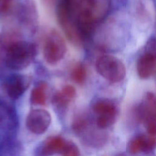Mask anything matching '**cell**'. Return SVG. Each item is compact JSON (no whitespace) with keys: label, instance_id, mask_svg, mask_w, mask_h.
<instances>
[{"label":"cell","instance_id":"obj_7","mask_svg":"<svg viewBox=\"0 0 156 156\" xmlns=\"http://www.w3.org/2000/svg\"><path fill=\"white\" fill-rule=\"evenodd\" d=\"M138 118L144 125L156 124V95L152 92H147L136 110Z\"/></svg>","mask_w":156,"mask_h":156},{"label":"cell","instance_id":"obj_9","mask_svg":"<svg viewBox=\"0 0 156 156\" xmlns=\"http://www.w3.org/2000/svg\"><path fill=\"white\" fill-rule=\"evenodd\" d=\"M5 88L11 98L17 99L22 95L26 88V79L21 75H12L5 81Z\"/></svg>","mask_w":156,"mask_h":156},{"label":"cell","instance_id":"obj_16","mask_svg":"<svg viewBox=\"0 0 156 156\" xmlns=\"http://www.w3.org/2000/svg\"><path fill=\"white\" fill-rule=\"evenodd\" d=\"M63 156H79V150L73 142H66L62 152Z\"/></svg>","mask_w":156,"mask_h":156},{"label":"cell","instance_id":"obj_10","mask_svg":"<svg viewBox=\"0 0 156 156\" xmlns=\"http://www.w3.org/2000/svg\"><path fill=\"white\" fill-rule=\"evenodd\" d=\"M66 143L61 136H50L46 140L42 145L39 152L40 155L51 156L56 153H62Z\"/></svg>","mask_w":156,"mask_h":156},{"label":"cell","instance_id":"obj_12","mask_svg":"<svg viewBox=\"0 0 156 156\" xmlns=\"http://www.w3.org/2000/svg\"><path fill=\"white\" fill-rule=\"evenodd\" d=\"M48 85L44 82L36 85L30 93V101L35 105H44L46 101V90Z\"/></svg>","mask_w":156,"mask_h":156},{"label":"cell","instance_id":"obj_17","mask_svg":"<svg viewBox=\"0 0 156 156\" xmlns=\"http://www.w3.org/2000/svg\"><path fill=\"white\" fill-rule=\"evenodd\" d=\"M85 124H86V122H85V121L83 119H78L77 120H76L74 122V125H73V128L75 131L80 132L85 128Z\"/></svg>","mask_w":156,"mask_h":156},{"label":"cell","instance_id":"obj_4","mask_svg":"<svg viewBox=\"0 0 156 156\" xmlns=\"http://www.w3.org/2000/svg\"><path fill=\"white\" fill-rule=\"evenodd\" d=\"M66 45L63 37L55 30H51L46 37L43 47V55L48 64L55 65L64 57Z\"/></svg>","mask_w":156,"mask_h":156},{"label":"cell","instance_id":"obj_11","mask_svg":"<svg viewBox=\"0 0 156 156\" xmlns=\"http://www.w3.org/2000/svg\"><path fill=\"white\" fill-rule=\"evenodd\" d=\"M93 110L98 116H116V105L108 99H100L96 101L93 105Z\"/></svg>","mask_w":156,"mask_h":156},{"label":"cell","instance_id":"obj_19","mask_svg":"<svg viewBox=\"0 0 156 156\" xmlns=\"http://www.w3.org/2000/svg\"><path fill=\"white\" fill-rule=\"evenodd\" d=\"M46 2H47V3H49V4H52V2H54V1H55V0H44Z\"/></svg>","mask_w":156,"mask_h":156},{"label":"cell","instance_id":"obj_14","mask_svg":"<svg viewBox=\"0 0 156 156\" xmlns=\"http://www.w3.org/2000/svg\"><path fill=\"white\" fill-rule=\"evenodd\" d=\"M72 101L67 95H66L62 90L56 93L52 98V102L57 107H66L68 104Z\"/></svg>","mask_w":156,"mask_h":156},{"label":"cell","instance_id":"obj_3","mask_svg":"<svg viewBox=\"0 0 156 156\" xmlns=\"http://www.w3.org/2000/svg\"><path fill=\"white\" fill-rule=\"evenodd\" d=\"M96 69L99 75L111 83H117L126 76V69L123 62L110 55H102L96 62Z\"/></svg>","mask_w":156,"mask_h":156},{"label":"cell","instance_id":"obj_18","mask_svg":"<svg viewBox=\"0 0 156 156\" xmlns=\"http://www.w3.org/2000/svg\"><path fill=\"white\" fill-rule=\"evenodd\" d=\"M0 1H1V8L2 10H4L7 9V8L9 7L10 3L11 2V1L12 0H0Z\"/></svg>","mask_w":156,"mask_h":156},{"label":"cell","instance_id":"obj_8","mask_svg":"<svg viewBox=\"0 0 156 156\" xmlns=\"http://www.w3.org/2000/svg\"><path fill=\"white\" fill-rule=\"evenodd\" d=\"M156 147V136L137 135L128 143L127 150L131 154H136L141 152H148Z\"/></svg>","mask_w":156,"mask_h":156},{"label":"cell","instance_id":"obj_6","mask_svg":"<svg viewBox=\"0 0 156 156\" xmlns=\"http://www.w3.org/2000/svg\"><path fill=\"white\" fill-rule=\"evenodd\" d=\"M51 122L50 113L44 109H34L27 116L26 126L32 133L40 135L44 133Z\"/></svg>","mask_w":156,"mask_h":156},{"label":"cell","instance_id":"obj_2","mask_svg":"<svg viewBox=\"0 0 156 156\" xmlns=\"http://www.w3.org/2000/svg\"><path fill=\"white\" fill-rule=\"evenodd\" d=\"M35 46L25 41H16L11 43L6 52V66L13 70H21L28 66L35 58Z\"/></svg>","mask_w":156,"mask_h":156},{"label":"cell","instance_id":"obj_1","mask_svg":"<svg viewBox=\"0 0 156 156\" xmlns=\"http://www.w3.org/2000/svg\"><path fill=\"white\" fill-rule=\"evenodd\" d=\"M70 16L81 37L90 38L96 26L105 16L109 0H66Z\"/></svg>","mask_w":156,"mask_h":156},{"label":"cell","instance_id":"obj_15","mask_svg":"<svg viewBox=\"0 0 156 156\" xmlns=\"http://www.w3.org/2000/svg\"><path fill=\"white\" fill-rule=\"evenodd\" d=\"M116 116H98L96 119V124L100 129H105L113 124Z\"/></svg>","mask_w":156,"mask_h":156},{"label":"cell","instance_id":"obj_5","mask_svg":"<svg viewBox=\"0 0 156 156\" xmlns=\"http://www.w3.org/2000/svg\"><path fill=\"white\" fill-rule=\"evenodd\" d=\"M156 68V40L150 39L144 48L136 62V71L142 79L150 77Z\"/></svg>","mask_w":156,"mask_h":156},{"label":"cell","instance_id":"obj_13","mask_svg":"<svg viewBox=\"0 0 156 156\" xmlns=\"http://www.w3.org/2000/svg\"><path fill=\"white\" fill-rule=\"evenodd\" d=\"M71 77L75 83L79 85L83 84L87 77V70L85 66L81 63L76 65L71 71Z\"/></svg>","mask_w":156,"mask_h":156}]
</instances>
